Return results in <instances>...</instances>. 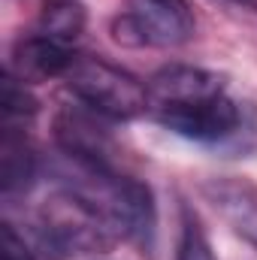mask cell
<instances>
[{"label":"cell","mask_w":257,"mask_h":260,"mask_svg":"<svg viewBox=\"0 0 257 260\" xmlns=\"http://www.w3.org/2000/svg\"><path fill=\"white\" fill-rule=\"evenodd\" d=\"M34 239L43 260H70L109 251L118 242V233L106 212L88 194L64 188L40 203Z\"/></svg>","instance_id":"cell-1"},{"label":"cell","mask_w":257,"mask_h":260,"mask_svg":"<svg viewBox=\"0 0 257 260\" xmlns=\"http://www.w3.org/2000/svg\"><path fill=\"white\" fill-rule=\"evenodd\" d=\"M70 94L91 112L109 121H133L148 112V85L124 67L109 64L106 58L76 55L64 76Z\"/></svg>","instance_id":"cell-3"},{"label":"cell","mask_w":257,"mask_h":260,"mask_svg":"<svg viewBox=\"0 0 257 260\" xmlns=\"http://www.w3.org/2000/svg\"><path fill=\"white\" fill-rule=\"evenodd\" d=\"M227 3H236V6H242V9H254L257 12V0H227Z\"/></svg>","instance_id":"cell-15"},{"label":"cell","mask_w":257,"mask_h":260,"mask_svg":"<svg viewBox=\"0 0 257 260\" xmlns=\"http://www.w3.org/2000/svg\"><path fill=\"white\" fill-rule=\"evenodd\" d=\"M200 194L239 239L257 248V185L251 179L212 176L200 185Z\"/></svg>","instance_id":"cell-7"},{"label":"cell","mask_w":257,"mask_h":260,"mask_svg":"<svg viewBox=\"0 0 257 260\" xmlns=\"http://www.w3.org/2000/svg\"><path fill=\"white\" fill-rule=\"evenodd\" d=\"M109 30L130 49H176L194 40L197 18L188 0H124Z\"/></svg>","instance_id":"cell-4"},{"label":"cell","mask_w":257,"mask_h":260,"mask_svg":"<svg viewBox=\"0 0 257 260\" xmlns=\"http://www.w3.org/2000/svg\"><path fill=\"white\" fill-rule=\"evenodd\" d=\"M148 112L157 106H179V103H197L224 94V79L212 70L191 64H170L160 67L148 82Z\"/></svg>","instance_id":"cell-8"},{"label":"cell","mask_w":257,"mask_h":260,"mask_svg":"<svg viewBox=\"0 0 257 260\" xmlns=\"http://www.w3.org/2000/svg\"><path fill=\"white\" fill-rule=\"evenodd\" d=\"M79 179H85V185H73L76 191L88 194L112 221L118 239L130 242L133 248H139L142 254H154V242H157V206L151 188L127 176L121 170L115 173H79Z\"/></svg>","instance_id":"cell-2"},{"label":"cell","mask_w":257,"mask_h":260,"mask_svg":"<svg viewBox=\"0 0 257 260\" xmlns=\"http://www.w3.org/2000/svg\"><path fill=\"white\" fill-rule=\"evenodd\" d=\"M97 112L64 109L55 118V142L79 173H115V145L109 130L100 127Z\"/></svg>","instance_id":"cell-6"},{"label":"cell","mask_w":257,"mask_h":260,"mask_svg":"<svg viewBox=\"0 0 257 260\" xmlns=\"http://www.w3.org/2000/svg\"><path fill=\"white\" fill-rule=\"evenodd\" d=\"M0 109H3V124H18V121H30L40 112V103L27 91L24 82H18L12 73H6L3 88H0Z\"/></svg>","instance_id":"cell-13"},{"label":"cell","mask_w":257,"mask_h":260,"mask_svg":"<svg viewBox=\"0 0 257 260\" xmlns=\"http://www.w3.org/2000/svg\"><path fill=\"white\" fill-rule=\"evenodd\" d=\"M73 61H76V52L70 46L49 40L46 34H34V37H21L12 46L6 73H12L24 85H37L49 79H64Z\"/></svg>","instance_id":"cell-9"},{"label":"cell","mask_w":257,"mask_h":260,"mask_svg":"<svg viewBox=\"0 0 257 260\" xmlns=\"http://www.w3.org/2000/svg\"><path fill=\"white\" fill-rule=\"evenodd\" d=\"M37 179V154L24 136V130L15 124H3L0 139V188L3 197L24 194Z\"/></svg>","instance_id":"cell-10"},{"label":"cell","mask_w":257,"mask_h":260,"mask_svg":"<svg viewBox=\"0 0 257 260\" xmlns=\"http://www.w3.org/2000/svg\"><path fill=\"white\" fill-rule=\"evenodd\" d=\"M0 236H3V260H43V254L37 251V245H30L27 236L18 233L12 221H3Z\"/></svg>","instance_id":"cell-14"},{"label":"cell","mask_w":257,"mask_h":260,"mask_svg":"<svg viewBox=\"0 0 257 260\" xmlns=\"http://www.w3.org/2000/svg\"><path fill=\"white\" fill-rule=\"evenodd\" d=\"M88 24V12L82 0H46L40 15V34H46L55 43L73 46Z\"/></svg>","instance_id":"cell-11"},{"label":"cell","mask_w":257,"mask_h":260,"mask_svg":"<svg viewBox=\"0 0 257 260\" xmlns=\"http://www.w3.org/2000/svg\"><path fill=\"white\" fill-rule=\"evenodd\" d=\"M176 260H218L209 242L203 221L191 206L179 209V239H176Z\"/></svg>","instance_id":"cell-12"},{"label":"cell","mask_w":257,"mask_h":260,"mask_svg":"<svg viewBox=\"0 0 257 260\" xmlns=\"http://www.w3.org/2000/svg\"><path fill=\"white\" fill-rule=\"evenodd\" d=\"M151 115L170 133L185 136L191 142H203V145L230 142L239 136V130L245 124L242 109L236 106V100L227 97V91L218 97H209V100H197V103L157 106V109H151Z\"/></svg>","instance_id":"cell-5"}]
</instances>
